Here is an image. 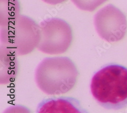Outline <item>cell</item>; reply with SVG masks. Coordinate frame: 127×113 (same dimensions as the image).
Returning a JSON list of instances; mask_svg holds the SVG:
<instances>
[{
    "mask_svg": "<svg viewBox=\"0 0 127 113\" xmlns=\"http://www.w3.org/2000/svg\"><path fill=\"white\" fill-rule=\"evenodd\" d=\"M0 33L1 45L12 49L17 56L33 52L41 38L39 25L24 15H19L13 22L1 27Z\"/></svg>",
    "mask_w": 127,
    "mask_h": 113,
    "instance_id": "3957f363",
    "label": "cell"
},
{
    "mask_svg": "<svg viewBox=\"0 0 127 113\" xmlns=\"http://www.w3.org/2000/svg\"><path fill=\"white\" fill-rule=\"evenodd\" d=\"M78 76L77 67L69 58L48 57L38 66L35 80L38 88L46 94L61 95L73 89Z\"/></svg>",
    "mask_w": 127,
    "mask_h": 113,
    "instance_id": "7a4b0ae2",
    "label": "cell"
},
{
    "mask_svg": "<svg viewBox=\"0 0 127 113\" xmlns=\"http://www.w3.org/2000/svg\"><path fill=\"white\" fill-rule=\"evenodd\" d=\"M91 90L103 107L119 110L127 106V68L118 64L105 66L95 74Z\"/></svg>",
    "mask_w": 127,
    "mask_h": 113,
    "instance_id": "6da1fadb",
    "label": "cell"
},
{
    "mask_svg": "<svg viewBox=\"0 0 127 113\" xmlns=\"http://www.w3.org/2000/svg\"><path fill=\"white\" fill-rule=\"evenodd\" d=\"M44 2L50 5H57L66 2L67 0H42Z\"/></svg>",
    "mask_w": 127,
    "mask_h": 113,
    "instance_id": "30bf717a",
    "label": "cell"
},
{
    "mask_svg": "<svg viewBox=\"0 0 127 113\" xmlns=\"http://www.w3.org/2000/svg\"><path fill=\"white\" fill-rule=\"evenodd\" d=\"M94 22L99 35L109 42L121 40L127 32L125 15L112 4L100 10L95 15Z\"/></svg>",
    "mask_w": 127,
    "mask_h": 113,
    "instance_id": "5b68a950",
    "label": "cell"
},
{
    "mask_svg": "<svg viewBox=\"0 0 127 113\" xmlns=\"http://www.w3.org/2000/svg\"><path fill=\"white\" fill-rule=\"evenodd\" d=\"M0 27L13 22L21 15L18 0H0Z\"/></svg>",
    "mask_w": 127,
    "mask_h": 113,
    "instance_id": "ba28073f",
    "label": "cell"
},
{
    "mask_svg": "<svg viewBox=\"0 0 127 113\" xmlns=\"http://www.w3.org/2000/svg\"><path fill=\"white\" fill-rule=\"evenodd\" d=\"M108 0H72L79 9L84 11L92 12L107 2Z\"/></svg>",
    "mask_w": 127,
    "mask_h": 113,
    "instance_id": "9c48e42d",
    "label": "cell"
},
{
    "mask_svg": "<svg viewBox=\"0 0 127 113\" xmlns=\"http://www.w3.org/2000/svg\"><path fill=\"white\" fill-rule=\"evenodd\" d=\"M41 38L37 48L45 54L64 53L70 47L73 32L70 25L59 18H52L40 23Z\"/></svg>",
    "mask_w": 127,
    "mask_h": 113,
    "instance_id": "277c9868",
    "label": "cell"
},
{
    "mask_svg": "<svg viewBox=\"0 0 127 113\" xmlns=\"http://www.w3.org/2000/svg\"><path fill=\"white\" fill-rule=\"evenodd\" d=\"M0 49V83L6 85L13 82L18 75V56L14 50L3 45Z\"/></svg>",
    "mask_w": 127,
    "mask_h": 113,
    "instance_id": "52a82bcc",
    "label": "cell"
},
{
    "mask_svg": "<svg viewBox=\"0 0 127 113\" xmlns=\"http://www.w3.org/2000/svg\"><path fill=\"white\" fill-rule=\"evenodd\" d=\"M78 100L72 97H61L44 99L39 105L37 113H87Z\"/></svg>",
    "mask_w": 127,
    "mask_h": 113,
    "instance_id": "8992f818",
    "label": "cell"
}]
</instances>
